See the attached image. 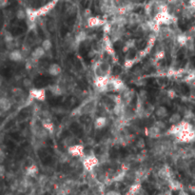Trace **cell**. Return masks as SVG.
Returning a JSON list of instances; mask_svg holds the SVG:
<instances>
[{
    "label": "cell",
    "instance_id": "cell-1",
    "mask_svg": "<svg viewBox=\"0 0 195 195\" xmlns=\"http://www.w3.org/2000/svg\"><path fill=\"white\" fill-rule=\"evenodd\" d=\"M82 158H83V160H82L83 167L86 170H88V171H93L95 169V168H97L99 165L98 159L93 154L84 155Z\"/></svg>",
    "mask_w": 195,
    "mask_h": 195
},
{
    "label": "cell",
    "instance_id": "cell-2",
    "mask_svg": "<svg viewBox=\"0 0 195 195\" xmlns=\"http://www.w3.org/2000/svg\"><path fill=\"white\" fill-rule=\"evenodd\" d=\"M68 152L73 157H83L85 155L84 153V147L79 144H75L72 147H68Z\"/></svg>",
    "mask_w": 195,
    "mask_h": 195
},
{
    "label": "cell",
    "instance_id": "cell-3",
    "mask_svg": "<svg viewBox=\"0 0 195 195\" xmlns=\"http://www.w3.org/2000/svg\"><path fill=\"white\" fill-rule=\"evenodd\" d=\"M30 98L36 99L38 101H44L46 98V91L44 89H32L29 92Z\"/></svg>",
    "mask_w": 195,
    "mask_h": 195
},
{
    "label": "cell",
    "instance_id": "cell-4",
    "mask_svg": "<svg viewBox=\"0 0 195 195\" xmlns=\"http://www.w3.org/2000/svg\"><path fill=\"white\" fill-rule=\"evenodd\" d=\"M106 21L100 19L99 17H94L91 16L88 18V26L90 28H97V27H101L105 25Z\"/></svg>",
    "mask_w": 195,
    "mask_h": 195
},
{
    "label": "cell",
    "instance_id": "cell-5",
    "mask_svg": "<svg viewBox=\"0 0 195 195\" xmlns=\"http://www.w3.org/2000/svg\"><path fill=\"white\" fill-rule=\"evenodd\" d=\"M45 51L43 50V48L40 47H37L35 48L32 52H30V58L34 59V61H38L39 59H41L44 55H45Z\"/></svg>",
    "mask_w": 195,
    "mask_h": 195
},
{
    "label": "cell",
    "instance_id": "cell-6",
    "mask_svg": "<svg viewBox=\"0 0 195 195\" xmlns=\"http://www.w3.org/2000/svg\"><path fill=\"white\" fill-rule=\"evenodd\" d=\"M9 58L10 60L13 61V62H20L24 58V55L21 51L19 50H12L11 51V52L9 53Z\"/></svg>",
    "mask_w": 195,
    "mask_h": 195
},
{
    "label": "cell",
    "instance_id": "cell-7",
    "mask_svg": "<svg viewBox=\"0 0 195 195\" xmlns=\"http://www.w3.org/2000/svg\"><path fill=\"white\" fill-rule=\"evenodd\" d=\"M48 73L51 76H57V75H59L62 73L61 66L59 64H56V63H53V64L50 65V67L48 69Z\"/></svg>",
    "mask_w": 195,
    "mask_h": 195
},
{
    "label": "cell",
    "instance_id": "cell-8",
    "mask_svg": "<svg viewBox=\"0 0 195 195\" xmlns=\"http://www.w3.org/2000/svg\"><path fill=\"white\" fill-rule=\"evenodd\" d=\"M12 107L11 101L6 97H0V111L8 112Z\"/></svg>",
    "mask_w": 195,
    "mask_h": 195
},
{
    "label": "cell",
    "instance_id": "cell-9",
    "mask_svg": "<svg viewBox=\"0 0 195 195\" xmlns=\"http://www.w3.org/2000/svg\"><path fill=\"white\" fill-rule=\"evenodd\" d=\"M107 123H108V119L106 118L105 116H99V117H97V118L95 119V121H94V127L97 129H101L105 128Z\"/></svg>",
    "mask_w": 195,
    "mask_h": 195
},
{
    "label": "cell",
    "instance_id": "cell-10",
    "mask_svg": "<svg viewBox=\"0 0 195 195\" xmlns=\"http://www.w3.org/2000/svg\"><path fill=\"white\" fill-rule=\"evenodd\" d=\"M158 175L161 179H163V180H169L170 179V171L168 169V168L167 167H163L162 168L159 169L158 171Z\"/></svg>",
    "mask_w": 195,
    "mask_h": 195
},
{
    "label": "cell",
    "instance_id": "cell-11",
    "mask_svg": "<svg viewBox=\"0 0 195 195\" xmlns=\"http://www.w3.org/2000/svg\"><path fill=\"white\" fill-rule=\"evenodd\" d=\"M155 114L158 118H161V119L165 118V117L168 115V108L164 106H160L155 110Z\"/></svg>",
    "mask_w": 195,
    "mask_h": 195
},
{
    "label": "cell",
    "instance_id": "cell-12",
    "mask_svg": "<svg viewBox=\"0 0 195 195\" xmlns=\"http://www.w3.org/2000/svg\"><path fill=\"white\" fill-rule=\"evenodd\" d=\"M42 127L49 132V133H52V132L54 131V126H53V124L48 120V119H44L42 120Z\"/></svg>",
    "mask_w": 195,
    "mask_h": 195
},
{
    "label": "cell",
    "instance_id": "cell-13",
    "mask_svg": "<svg viewBox=\"0 0 195 195\" xmlns=\"http://www.w3.org/2000/svg\"><path fill=\"white\" fill-rule=\"evenodd\" d=\"M76 144V137L73 136V135H69V136H67L64 140H63V145L67 147H72L73 145Z\"/></svg>",
    "mask_w": 195,
    "mask_h": 195
},
{
    "label": "cell",
    "instance_id": "cell-14",
    "mask_svg": "<svg viewBox=\"0 0 195 195\" xmlns=\"http://www.w3.org/2000/svg\"><path fill=\"white\" fill-rule=\"evenodd\" d=\"M37 173H38V168H37V166H35V165H32V166H30L28 168H27V170H26V174H27V176H29V177H35L36 175H37Z\"/></svg>",
    "mask_w": 195,
    "mask_h": 195
},
{
    "label": "cell",
    "instance_id": "cell-15",
    "mask_svg": "<svg viewBox=\"0 0 195 195\" xmlns=\"http://www.w3.org/2000/svg\"><path fill=\"white\" fill-rule=\"evenodd\" d=\"M87 34H86L84 30H81V32L78 33L75 36H74V41L76 44H80L82 42H84L86 39H87Z\"/></svg>",
    "mask_w": 195,
    "mask_h": 195
},
{
    "label": "cell",
    "instance_id": "cell-16",
    "mask_svg": "<svg viewBox=\"0 0 195 195\" xmlns=\"http://www.w3.org/2000/svg\"><path fill=\"white\" fill-rule=\"evenodd\" d=\"M160 131H161V129L154 125V126H152L151 128L149 129V134L147 135L151 138H157L160 134Z\"/></svg>",
    "mask_w": 195,
    "mask_h": 195
},
{
    "label": "cell",
    "instance_id": "cell-17",
    "mask_svg": "<svg viewBox=\"0 0 195 195\" xmlns=\"http://www.w3.org/2000/svg\"><path fill=\"white\" fill-rule=\"evenodd\" d=\"M50 90L51 92L52 93L53 95L55 96H59V95H62V93H63V90H62V88L60 87L59 85H52L50 87Z\"/></svg>",
    "mask_w": 195,
    "mask_h": 195
},
{
    "label": "cell",
    "instance_id": "cell-18",
    "mask_svg": "<svg viewBox=\"0 0 195 195\" xmlns=\"http://www.w3.org/2000/svg\"><path fill=\"white\" fill-rule=\"evenodd\" d=\"M41 47L45 51H50L52 48V43L50 39H45L41 44Z\"/></svg>",
    "mask_w": 195,
    "mask_h": 195
},
{
    "label": "cell",
    "instance_id": "cell-19",
    "mask_svg": "<svg viewBox=\"0 0 195 195\" xmlns=\"http://www.w3.org/2000/svg\"><path fill=\"white\" fill-rule=\"evenodd\" d=\"M4 40H5L6 44H9V43L13 42V36H12V34L10 32H6L5 34H4Z\"/></svg>",
    "mask_w": 195,
    "mask_h": 195
},
{
    "label": "cell",
    "instance_id": "cell-20",
    "mask_svg": "<svg viewBox=\"0 0 195 195\" xmlns=\"http://www.w3.org/2000/svg\"><path fill=\"white\" fill-rule=\"evenodd\" d=\"M180 119H181V115H180V114H179V113H173L172 115L170 116L169 122L175 124V123H177V122L180 121Z\"/></svg>",
    "mask_w": 195,
    "mask_h": 195
},
{
    "label": "cell",
    "instance_id": "cell-21",
    "mask_svg": "<svg viewBox=\"0 0 195 195\" xmlns=\"http://www.w3.org/2000/svg\"><path fill=\"white\" fill-rule=\"evenodd\" d=\"M16 17H17L19 20L25 19V18L27 17V12H26L24 10H18L17 12H16Z\"/></svg>",
    "mask_w": 195,
    "mask_h": 195
},
{
    "label": "cell",
    "instance_id": "cell-22",
    "mask_svg": "<svg viewBox=\"0 0 195 195\" xmlns=\"http://www.w3.org/2000/svg\"><path fill=\"white\" fill-rule=\"evenodd\" d=\"M23 85H24L25 88H30L33 86V81L30 79V78H25L24 80H23Z\"/></svg>",
    "mask_w": 195,
    "mask_h": 195
},
{
    "label": "cell",
    "instance_id": "cell-23",
    "mask_svg": "<svg viewBox=\"0 0 195 195\" xmlns=\"http://www.w3.org/2000/svg\"><path fill=\"white\" fill-rule=\"evenodd\" d=\"M155 57H156V59L161 60V59H163L164 57H165V52H164V51H158L157 53L155 54Z\"/></svg>",
    "mask_w": 195,
    "mask_h": 195
},
{
    "label": "cell",
    "instance_id": "cell-24",
    "mask_svg": "<svg viewBox=\"0 0 195 195\" xmlns=\"http://www.w3.org/2000/svg\"><path fill=\"white\" fill-rule=\"evenodd\" d=\"M155 126H156V127H158L160 129H165V128H166V125L164 124L162 121H158V122H156V123H155Z\"/></svg>",
    "mask_w": 195,
    "mask_h": 195
},
{
    "label": "cell",
    "instance_id": "cell-25",
    "mask_svg": "<svg viewBox=\"0 0 195 195\" xmlns=\"http://www.w3.org/2000/svg\"><path fill=\"white\" fill-rule=\"evenodd\" d=\"M104 195H122V194L116 190H108L106 193H104Z\"/></svg>",
    "mask_w": 195,
    "mask_h": 195
},
{
    "label": "cell",
    "instance_id": "cell-26",
    "mask_svg": "<svg viewBox=\"0 0 195 195\" xmlns=\"http://www.w3.org/2000/svg\"><path fill=\"white\" fill-rule=\"evenodd\" d=\"M8 3V0H0V7H5Z\"/></svg>",
    "mask_w": 195,
    "mask_h": 195
},
{
    "label": "cell",
    "instance_id": "cell-27",
    "mask_svg": "<svg viewBox=\"0 0 195 195\" xmlns=\"http://www.w3.org/2000/svg\"><path fill=\"white\" fill-rule=\"evenodd\" d=\"M4 172H5V168H4V167H3V166H0V175L3 174Z\"/></svg>",
    "mask_w": 195,
    "mask_h": 195
},
{
    "label": "cell",
    "instance_id": "cell-28",
    "mask_svg": "<svg viewBox=\"0 0 195 195\" xmlns=\"http://www.w3.org/2000/svg\"><path fill=\"white\" fill-rule=\"evenodd\" d=\"M2 86V80H1V78H0V87Z\"/></svg>",
    "mask_w": 195,
    "mask_h": 195
}]
</instances>
